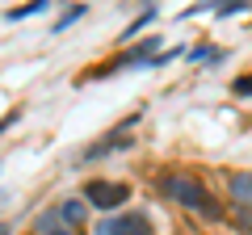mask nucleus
Segmentation results:
<instances>
[{"mask_svg": "<svg viewBox=\"0 0 252 235\" xmlns=\"http://www.w3.org/2000/svg\"><path fill=\"white\" fill-rule=\"evenodd\" d=\"M244 9H248V4H244V0H231V4H219V17H231V13H244Z\"/></svg>", "mask_w": 252, "mask_h": 235, "instance_id": "obj_14", "label": "nucleus"}, {"mask_svg": "<svg viewBox=\"0 0 252 235\" xmlns=\"http://www.w3.org/2000/svg\"><path fill=\"white\" fill-rule=\"evenodd\" d=\"M152 51H156V38H143V42H139V46H130V51H126V55H118V59H114V63H109V67H101L97 76H105V72H122V67H139V63H143V59H152Z\"/></svg>", "mask_w": 252, "mask_h": 235, "instance_id": "obj_5", "label": "nucleus"}, {"mask_svg": "<svg viewBox=\"0 0 252 235\" xmlns=\"http://www.w3.org/2000/svg\"><path fill=\"white\" fill-rule=\"evenodd\" d=\"M152 17H156V9H147V13H139V17L130 21V29H126V38H130V34H139V29H143V26H152Z\"/></svg>", "mask_w": 252, "mask_h": 235, "instance_id": "obj_11", "label": "nucleus"}, {"mask_svg": "<svg viewBox=\"0 0 252 235\" xmlns=\"http://www.w3.org/2000/svg\"><path fill=\"white\" fill-rule=\"evenodd\" d=\"M34 235H76V231L59 218V210H42V214L34 218Z\"/></svg>", "mask_w": 252, "mask_h": 235, "instance_id": "obj_6", "label": "nucleus"}, {"mask_svg": "<svg viewBox=\"0 0 252 235\" xmlns=\"http://www.w3.org/2000/svg\"><path fill=\"white\" fill-rule=\"evenodd\" d=\"M80 198L89 202L93 210H101V214H122L118 206L130 202V185L126 181H105V176H89L84 189H80Z\"/></svg>", "mask_w": 252, "mask_h": 235, "instance_id": "obj_2", "label": "nucleus"}, {"mask_svg": "<svg viewBox=\"0 0 252 235\" xmlns=\"http://www.w3.org/2000/svg\"><path fill=\"white\" fill-rule=\"evenodd\" d=\"M55 210H59V218L72 227V231H80V227H84V210H89V206H84V198H63Z\"/></svg>", "mask_w": 252, "mask_h": 235, "instance_id": "obj_8", "label": "nucleus"}, {"mask_svg": "<svg viewBox=\"0 0 252 235\" xmlns=\"http://www.w3.org/2000/svg\"><path fill=\"white\" fill-rule=\"evenodd\" d=\"M235 223H240V231H252V210L248 206H235Z\"/></svg>", "mask_w": 252, "mask_h": 235, "instance_id": "obj_12", "label": "nucleus"}, {"mask_svg": "<svg viewBox=\"0 0 252 235\" xmlns=\"http://www.w3.org/2000/svg\"><path fill=\"white\" fill-rule=\"evenodd\" d=\"M231 92L235 97H252V76H240V80L231 84Z\"/></svg>", "mask_w": 252, "mask_h": 235, "instance_id": "obj_13", "label": "nucleus"}, {"mask_svg": "<svg viewBox=\"0 0 252 235\" xmlns=\"http://www.w3.org/2000/svg\"><path fill=\"white\" fill-rule=\"evenodd\" d=\"M160 193L172 202V206H181V210H189V214H198V218H223L227 210L215 202V193L206 189V181H202L198 172H185V168H172V172H160Z\"/></svg>", "mask_w": 252, "mask_h": 235, "instance_id": "obj_1", "label": "nucleus"}, {"mask_svg": "<svg viewBox=\"0 0 252 235\" xmlns=\"http://www.w3.org/2000/svg\"><path fill=\"white\" fill-rule=\"evenodd\" d=\"M84 13H89V4H72V9H67V13H63L59 21H55V29H67V26H72V21H80Z\"/></svg>", "mask_w": 252, "mask_h": 235, "instance_id": "obj_9", "label": "nucleus"}, {"mask_svg": "<svg viewBox=\"0 0 252 235\" xmlns=\"http://www.w3.org/2000/svg\"><path fill=\"white\" fill-rule=\"evenodd\" d=\"M227 189H231L235 206L252 210V172H231V176H227Z\"/></svg>", "mask_w": 252, "mask_h": 235, "instance_id": "obj_7", "label": "nucleus"}, {"mask_svg": "<svg viewBox=\"0 0 252 235\" xmlns=\"http://www.w3.org/2000/svg\"><path fill=\"white\" fill-rule=\"evenodd\" d=\"M42 9H46L42 0H38V4H26V9H13V13H9V21H26V17H34V13H42Z\"/></svg>", "mask_w": 252, "mask_h": 235, "instance_id": "obj_10", "label": "nucleus"}, {"mask_svg": "<svg viewBox=\"0 0 252 235\" xmlns=\"http://www.w3.org/2000/svg\"><path fill=\"white\" fill-rule=\"evenodd\" d=\"M97 235H156V227H152V214L147 210H122V214L101 218Z\"/></svg>", "mask_w": 252, "mask_h": 235, "instance_id": "obj_3", "label": "nucleus"}, {"mask_svg": "<svg viewBox=\"0 0 252 235\" xmlns=\"http://www.w3.org/2000/svg\"><path fill=\"white\" fill-rule=\"evenodd\" d=\"M135 122H139V118H126V122H122L118 130H109V135L101 139V143H93L89 151H84V160H101V155H109L114 147H130V139H126V130L135 126Z\"/></svg>", "mask_w": 252, "mask_h": 235, "instance_id": "obj_4", "label": "nucleus"}]
</instances>
